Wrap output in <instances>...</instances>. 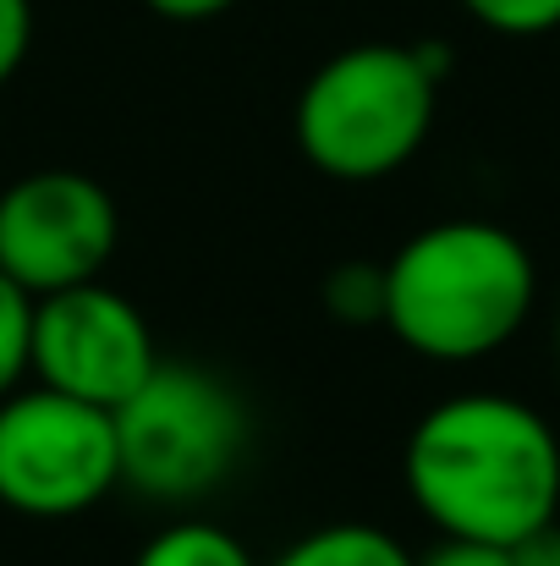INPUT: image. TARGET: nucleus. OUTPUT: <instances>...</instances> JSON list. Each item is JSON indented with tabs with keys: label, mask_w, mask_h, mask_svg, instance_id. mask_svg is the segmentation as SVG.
Returning a JSON list of instances; mask_svg holds the SVG:
<instances>
[{
	"label": "nucleus",
	"mask_w": 560,
	"mask_h": 566,
	"mask_svg": "<svg viewBox=\"0 0 560 566\" xmlns=\"http://www.w3.org/2000/svg\"><path fill=\"white\" fill-rule=\"evenodd\" d=\"M110 423L121 484L160 506H192L214 495L247 446L242 396L214 369L182 358H160L121 407H110Z\"/></svg>",
	"instance_id": "20e7f679"
},
{
	"label": "nucleus",
	"mask_w": 560,
	"mask_h": 566,
	"mask_svg": "<svg viewBox=\"0 0 560 566\" xmlns=\"http://www.w3.org/2000/svg\"><path fill=\"white\" fill-rule=\"evenodd\" d=\"M412 566H517V551L484 539H440L423 556H412Z\"/></svg>",
	"instance_id": "4468645a"
},
{
	"label": "nucleus",
	"mask_w": 560,
	"mask_h": 566,
	"mask_svg": "<svg viewBox=\"0 0 560 566\" xmlns=\"http://www.w3.org/2000/svg\"><path fill=\"white\" fill-rule=\"evenodd\" d=\"M33 44V0H0V88L17 77Z\"/></svg>",
	"instance_id": "ddd939ff"
},
{
	"label": "nucleus",
	"mask_w": 560,
	"mask_h": 566,
	"mask_svg": "<svg viewBox=\"0 0 560 566\" xmlns=\"http://www.w3.org/2000/svg\"><path fill=\"white\" fill-rule=\"evenodd\" d=\"M225 6H236V0H149V11H160L171 22H203V17H220Z\"/></svg>",
	"instance_id": "dca6fc26"
},
{
	"label": "nucleus",
	"mask_w": 560,
	"mask_h": 566,
	"mask_svg": "<svg viewBox=\"0 0 560 566\" xmlns=\"http://www.w3.org/2000/svg\"><path fill=\"white\" fill-rule=\"evenodd\" d=\"M264 566H412V551L379 523H325Z\"/></svg>",
	"instance_id": "6e6552de"
},
{
	"label": "nucleus",
	"mask_w": 560,
	"mask_h": 566,
	"mask_svg": "<svg viewBox=\"0 0 560 566\" xmlns=\"http://www.w3.org/2000/svg\"><path fill=\"white\" fill-rule=\"evenodd\" d=\"M440 77L418 44H352L297 94V149L330 182H384L434 133Z\"/></svg>",
	"instance_id": "7ed1b4c3"
},
{
	"label": "nucleus",
	"mask_w": 560,
	"mask_h": 566,
	"mask_svg": "<svg viewBox=\"0 0 560 566\" xmlns=\"http://www.w3.org/2000/svg\"><path fill=\"white\" fill-rule=\"evenodd\" d=\"M517 566H560V523L539 528L533 539L517 545Z\"/></svg>",
	"instance_id": "2eb2a0df"
},
{
	"label": "nucleus",
	"mask_w": 560,
	"mask_h": 566,
	"mask_svg": "<svg viewBox=\"0 0 560 566\" xmlns=\"http://www.w3.org/2000/svg\"><path fill=\"white\" fill-rule=\"evenodd\" d=\"M121 484L110 407L22 379L0 396V506L17 517H83Z\"/></svg>",
	"instance_id": "39448f33"
},
{
	"label": "nucleus",
	"mask_w": 560,
	"mask_h": 566,
	"mask_svg": "<svg viewBox=\"0 0 560 566\" xmlns=\"http://www.w3.org/2000/svg\"><path fill=\"white\" fill-rule=\"evenodd\" d=\"M155 364H160L155 331L127 292L105 281H83V286L33 297V319H28L33 385H50L94 407H121Z\"/></svg>",
	"instance_id": "0eeeda50"
},
{
	"label": "nucleus",
	"mask_w": 560,
	"mask_h": 566,
	"mask_svg": "<svg viewBox=\"0 0 560 566\" xmlns=\"http://www.w3.org/2000/svg\"><path fill=\"white\" fill-rule=\"evenodd\" d=\"M28 319L33 297L0 275V396H11L28 379Z\"/></svg>",
	"instance_id": "9b49d317"
},
{
	"label": "nucleus",
	"mask_w": 560,
	"mask_h": 566,
	"mask_svg": "<svg viewBox=\"0 0 560 566\" xmlns=\"http://www.w3.org/2000/svg\"><path fill=\"white\" fill-rule=\"evenodd\" d=\"M133 566H258V562L231 528H220L209 517H177L138 551Z\"/></svg>",
	"instance_id": "1a4fd4ad"
},
{
	"label": "nucleus",
	"mask_w": 560,
	"mask_h": 566,
	"mask_svg": "<svg viewBox=\"0 0 560 566\" xmlns=\"http://www.w3.org/2000/svg\"><path fill=\"white\" fill-rule=\"evenodd\" d=\"M539 270L495 220H434L384 259V331L429 364H478L533 314Z\"/></svg>",
	"instance_id": "f03ea898"
},
{
	"label": "nucleus",
	"mask_w": 560,
	"mask_h": 566,
	"mask_svg": "<svg viewBox=\"0 0 560 566\" xmlns=\"http://www.w3.org/2000/svg\"><path fill=\"white\" fill-rule=\"evenodd\" d=\"M325 308L341 325H379L384 319V264H336L325 275Z\"/></svg>",
	"instance_id": "9d476101"
},
{
	"label": "nucleus",
	"mask_w": 560,
	"mask_h": 566,
	"mask_svg": "<svg viewBox=\"0 0 560 566\" xmlns=\"http://www.w3.org/2000/svg\"><path fill=\"white\" fill-rule=\"evenodd\" d=\"M484 28L495 33H511V39H533V33H550L560 28V0H462Z\"/></svg>",
	"instance_id": "f8f14e48"
},
{
	"label": "nucleus",
	"mask_w": 560,
	"mask_h": 566,
	"mask_svg": "<svg viewBox=\"0 0 560 566\" xmlns=\"http://www.w3.org/2000/svg\"><path fill=\"white\" fill-rule=\"evenodd\" d=\"M116 242V198L72 166H44L0 188V275L28 297L99 281Z\"/></svg>",
	"instance_id": "423d86ee"
},
{
	"label": "nucleus",
	"mask_w": 560,
	"mask_h": 566,
	"mask_svg": "<svg viewBox=\"0 0 560 566\" xmlns=\"http://www.w3.org/2000/svg\"><path fill=\"white\" fill-rule=\"evenodd\" d=\"M406 495L440 539L522 545L560 517V440L517 396L462 390L406 434Z\"/></svg>",
	"instance_id": "f257e3e1"
}]
</instances>
